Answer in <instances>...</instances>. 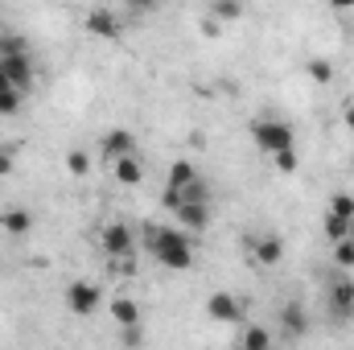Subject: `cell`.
Masks as SVG:
<instances>
[{
    "label": "cell",
    "mask_w": 354,
    "mask_h": 350,
    "mask_svg": "<svg viewBox=\"0 0 354 350\" xmlns=\"http://www.w3.org/2000/svg\"><path fill=\"white\" fill-rule=\"evenodd\" d=\"M218 29H223V25H218V17H210V12H206V21H202V33H206V37H218Z\"/></svg>",
    "instance_id": "cell-27"
},
{
    "label": "cell",
    "mask_w": 354,
    "mask_h": 350,
    "mask_svg": "<svg viewBox=\"0 0 354 350\" xmlns=\"http://www.w3.org/2000/svg\"><path fill=\"white\" fill-rule=\"evenodd\" d=\"M330 313L334 317H354V280L351 276H338L334 284H330Z\"/></svg>",
    "instance_id": "cell-9"
},
{
    "label": "cell",
    "mask_w": 354,
    "mask_h": 350,
    "mask_svg": "<svg viewBox=\"0 0 354 350\" xmlns=\"http://www.w3.org/2000/svg\"><path fill=\"white\" fill-rule=\"evenodd\" d=\"M157 4H161V0H128V8H132L136 17H145V12H157Z\"/></svg>",
    "instance_id": "cell-25"
},
{
    "label": "cell",
    "mask_w": 354,
    "mask_h": 350,
    "mask_svg": "<svg viewBox=\"0 0 354 350\" xmlns=\"http://www.w3.org/2000/svg\"><path fill=\"white\" fill-rule=\"evenodd\" d=\"M0 71L8 75V83L21 91V95L29 91V83H33V62H29L25 37H12V33L0 37Z\"/></svg>",
    "instance_id": "cell-2"
},
{
    "label": "cell",
    "mask_w": 354,
    "mask_h": 350,
    "mask_svg": "<svg viewBox=\"0 0 354 350\" xmlns=\"http://www.w3.org/2000/svg\"><path fill=\"white\" fill-rule=\"evenodd\" d=\"M330 8H338V12H346V8H354V0H330Z\"/></svg>",
    "instance_id": "cell-28"
},
{
    "label": "cell",
    "mask_w": 354,
    "mask_h": 350,
    "mask_svg": "<svg viewBox=\"0 0 354 350\" xmlns=\"http://www.w3.org/2000/svg\"><path fill=\"white\" fill-rule=\"evenodd\" d=\"M272 161H276L280 174H297V165H301V161H297V149H292V153H276Z\"/></svg>",
    "instance_id": "cell-24"
},
{
    "label": "cell",
    "mask_w": 354,
    "mask_h": 350,
    "mask_svg": "<svg viewBox=\"0 0 354 350\" xmlns=\"http://www.w3.org/2000/svg\"><path fill=\"white\" fill-rule=\"evenodd\" d=\"M198 177V169L189 165V161H174L169 165V177H165V190H181V185H189Z\"/></svg>",
    "instance_id": "cell-16"
},
{
    "label": "cell",
    "mask_w": 354,
    "mask_h": 350,
    "mask_svg": "<svg viewBox=\"0 0 354 350\" xmlns=\"http://www.w3.org/2000/svg\"><path fill=\"white\" fill-rule=\"evenodd\" d=\"M280 326H284L292 338H301V334H305V326H309V317H305V309H301L297 301H288V305L280 309Z\"/></svg>",
    "instance_id": "cell-15"
},
{
    "label": "cell",
    "mask_w": 354,
    "mask_h": 350,
    "mask_svg": "<svg viewBox=\"0 0 354 350\" xmlns=\"http://www.w3.org/2000/svg\"><path fill=\"white\" fill-rule=\"evenodd\" d=\"M334 264H338V268H354V235L334 239Z\"/></svg>",
    "instance_id": "cell-18"
},
{
    "label": "cell",
    "mask_w": 354,
    "mask_h": 350,
    "mask_svg": "<svg viewBox=\"0 0 354 350\" xmlns=\"http://www.w3.org/2000/svg\"><path fill=\"white\" fill-rule=\"evenodd\" d=\"M239 342H243V350H268L272 347V334H268V330H243Z\"/></svg>",
    "instance_id": "cell-20"
},
{
    "label": "cell",
    "mask_w": 354,
    "mask_h": 350,
    "mask_svg": "<svg viewBox=\"0 0 354 350\" xmlns=\"http://www.w3.org/2000/svg\"><path fill=\"white\" fill-rule=\"evenodd\" d=\"M252 140H256V149L268 153V157H276V153H292L297 149V132H292V124L288 120H256L252 124Z\"/></svg>",
    "instance_id": "cell-3"
},
{
    "label": "cell",
    "mask_w": 354,
    "mask_h": 350,
    "mask_svg": "<svg viewBox=\"0 0 354 350\" xmlns=\"http://www.w3.org/2000/svg\"><path fill=\"white\" fill-rule=\"evenodd\" d=\"M66 169H71V174L75 177H83L91 169V161H87V153H79V149H71V153H66Z\"/></svg>",
    "instance_id": "cell-23"
},
{
    "label": "cell",
    "mask_w": 354,
    "mask_h": 350,
    "mask_svg": "<svg viewBox=\"0 0 354 350\" xmlns=\"http://www.w3.org/2000/svg\"><path fill=\"white\" fill-rule=\"evenodd\" d=\"M330 214H338V219H354V198L351 194H334V198H330Z\"/></svg>",
    "instance_id": "cell-21"
},
{
    "label": "cell",
    "mask_w": 354,
    "mask_h": 350,
    "mask_svg": "<svg viewBox=\"0 0 354 350\" xmlns=\"http://www.w3.org/2000/svg\"><path fill=\"white\" fill-rule=\"evenodd\" d=\"M17 111H21V91L17 87L0 91V116H17Z\"/></svg>",
    "instance_id": "cell-22"
},
{
    "label": "cell",
    "mask_w": 354,
    "mask_h": 350,
    "mask_svg": "<svg viewBox=\"0 0 354 350\" xmlns=\"http://www.w3.org/2000/svg\"><path fill=\"white\" fill-rule=\"evenodd\" d=\"M174 219H177V227H185V231H206L210 227V202H177Z\"/></svg>",
    "instance_id": "cell-7"
},
{
    "label": "cell",
    "mask_w": 354,
    "mask_h": 350,
    "mask_svg": "<svg viewBox=\"0 0 354 350\" xmlns=\"http://www.w3.org/2000/svg\"><path fill=\"white\" fill-rule=\"evenodd\" d=\"M111 174H115L120 185H140V181H145V165H140L136 153H128V157H115V161H111Z\"/></svg>",
    "instance_id": "cell-12"
},
{
    "label": "cell",
    "mask_w": 354,
    "mask_h": 350,
    "mask_svg": "<svg viewBox=\"0 0 354 350\" xmlns=\"http://www.w3.org/2000/svg\"><path fill=\"white\" fill-rule=\"evenodd\" d=\"M111 322L124 326V330H136V326H140V305H136L132 297H115V301H111Z\"/></svg>",
    "instance_id": "cell-14"
},
{
    "label": "cell",
    "mask_w": 354,
    "mask_h": 350,
    "mask_svg": "<svg viewBox=\"0 0 354 350\" xmlns=\"http://www.w3.org/2000/svg\"><path fill=\"white\" fill-rule=\"evenodd\" d=\"M66 309H71L75 317H91V313L99 309V284H91V280H75V284L66 288Z\"/></svg>",
    "instance_id": "cell-5"
},
{
    "label": "cell",
    "mask_w": 354,
    "mask_h": 350,
    "mask_svg": "<svg viewBox=\"0 0 354 350\" xmlns=\"http://www.w3.org/2000/svg\"><path fill=\"white\" fill-rule=\"evenodd\" d=\"M12 87V83H8V75H4V71H0V91H8Z\"/></svg>",
    "instance_id": "cell-30"
},
{
    "label": "cell",
    "mask_w": 354,
    "mask_h": 350,
    "mask_svg": "<svg viewBox=\"0 0 354 350\" xmlns=\"http://www.w3.org/2000/svg\"><path fill=\"white\" fill-rule=\"evenodd\" d=\"M12 165H17L12 149H4V145H0V177H8V174H12Z\"/></svg>",
    "instance_id": "cell-26"
},
{
    "label": "cell",
    "mask_w": 354,
    "mask_h": 350,
    "mask_svg": "<svg viewBox=\"0 0 354 350\" xmlns=\"http://www.w3.org/2000/svg\"><path fill=\"white\" fill-rule=\"evenodd\" d=\"M342 120H346V128H351V132H354V103H351V107H346V111H342Z\"/></svg>",
    "instance_id": "cell-29"
},
{
    "label": "cell",
    "mask_w": 354,
    "mask_h": 350,
    "mask_svg": "<svg viewBox=\"0 0 354 350\" xmlns=\"http://www.w3.org/2000/svg\"><path fill=\"white\" fill-rule=\"evenodd\" d=\"M206 317H210V322L231 326V322H239V317H243V301H239V297H231V293H210V297H206Z\"/></svg>",
    "instance_id": "cell-6"
},
{
    "label": "cell",
    "mask_w": 354,
    "mask_h": 350,
    "mask_svg": "<svg viewBox=\"0 0 354 350\" xmlns=\"http://www.w3.org/2000/svg\"><path fill=\"white\" fill-rule=\"evenodd\" d=\"M87 33L103 37V42H120L124 25H120V17H115L111 8H91L87 12Z\"/></svg>",
    "instance_id": "cell-8"
},
{
    "label": "cell",
    "mask_w": 354,
    "mask_h": 350,
    "mask_svg": "<svg viewBox=\"0 0 354 350\" xmlns=\"http://www.w3.org/2000/svg\"><path fill=\"white\" fill-rule=\"evenodd\" d=\"M103 252H107L111 260H132V256H136V235H132V227H124V223L103 227Z\"/></svg>",
    "instance_id": "cell-4"
},
{
    "label": "cell",
    "mask_w": 354,
    "mask_h": 350,
    "mask_svg": "<svg viewBox=\"0 0 354 350\" xmlns=\"http://www.w3.org/2000/svg\"><path fill=\"white\" fill-rule=\"evenodd\" d=\"M248 248H252L256 264H264V268L280 264V256H284V239H280V235H260V239H252Z\"/></svg>",
    "instance_id": "cell-11"
},
{
    "label": "cell",
    "mask_w": 354,
    "mask_h": 350,
    "mask_svg": "<svg viewBox=\"0 0 354 350\" xmlns=\"http://www.w3.org/2000/svg\"><path fill=\"white\" fill-rule=\"evenodd\" d=\"M99 153H103L107 161H115V157H128V153H136V136H132L128 128H111V132L99 140Z\"/></svg>",
    "instance_id": "cell-10"
},
{
    "label": "cell",
    "mask_w": 354,
    "mask_h": 350,
    "mask_svg": "<svg viewBox=\"0 0 354 350\" xmlns=\"http://www.w3.org/2000/svg\"><path fill=\"white\" fill-rule=\"evenodd\" d=\"M0 231L4 235H25V231H33V214L25 206H8V210H0Z\"/></svg>",
    "instance_id": "cell-13"
},
{
    "label": "cell",
    "mask_w": 354,
    "mask_h": 350,
    "mask_svg": "<svg viewBox=\"0 0 354 350\" xmlns=\"http://www.w3.org/2000/svg\"><path fill=\"white\" fill-rule=\"evenodd\" d=\"M305 71H309V79H313L317 87H326V83L334 79V66H330L326 58H309V66H305Z\"/></svg>",
    "instance_id": "cell-19"
},
{
    "label": "cell",
    "mask_w": 354,
    "mask_h": 350,
    "mask_svg": "<svg viewBox=\"0 0 354 350\" xmlns=\"http://www.w3.org/2000/svg\"><path fill=\"white\" fill-rule=\"evenodd\" d=\"M210 17H218V21H239V17H243V0H210Z\"/></svg>",
    "instance_id": "cell-17"
},
{
    "label": "cell",
    "mask_w": 354,
    "mask_h": 350,
    "mask_svg": "<svg viewBox=\"0 0 354 350\" xmlns=\"http://www.w3.org/2000/svg\"><path fill=\"white\" fill-rule=\"evenodd\" d=\"M145 252L169 272L194 268V243L185 227H145Z\"/></svg>",
    "instance_id": "cell-1"
}]
</instances>
